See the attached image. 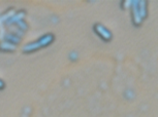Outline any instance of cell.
<instances>
[{"instance_id":"52a82bcc","label":"cell","mask_w":158,"mask_h":117,"mask_svg":"<svg viewBox=\"0 0 158 117\" xmlns=\"http://www.w3.org/2000/svg\"><path fill=\"white\" fill-rule=\"evenodd\" d=\"M131 2H132V0H123V1H121V3H120V7L123 10H129V7L131 5Z\"/></svg>"},{"instance_id":"7a4b0ae2","label":"cell","mask_w":158,"mask_h":117,"mask_svg":"<svg viewBox=\"0 0 158 117\" xmlns=\"http://www.w3.org/2000/svg\"><path fill=\"white\" fill-rule=\"evenodd\" d=\"M54 41H55V35L53 33H46V34L40 36L37 39L31 41V42L26 43L23 46L22 53L24 55H30V53H33L35 52H38V50L50 46Z\"/></svg>"},{"instance_id":"ba28073f","label":"cell","mask_w":158,"mask_h":117,"mask_svg":"<svg viewBox=\"0 0 158 117\" xmlns=\"http://www.w3.org/2000/svg\"><path fill=\"white\" fill-rule=\"evenodd\" d=\"M68 59H69L70 62H77V60H79V53L77 52H71L69 53V55H68Z\"/></svg>"},{"instance_id":"277c9868","label":"cell","mask_w":158,"mask_h":117,"mask_svg":"<svg viewBox=\"0 0 158 117\" xmlns=\"http://www.w3.org/2000/svg\"><path fill=\"white\" fill-rule=\"evenodd\" d=\"M25 17H26V11L25 10H18V11H16V13H14L13 16H11L10 19L3 24V26H5L6 28L14 27L17 23H19V22H21V21H23L24 19H25Z\"/></svg>"},{"instance_id":"8992f818","label":"cell","mask_w":158,"mask_h":117,"mask_svg":"<svg viewBox=\"0 0 158 117\" xmlns=\"http://www.w3.org/2000/svg\"><path fill=\"white\" fill-rule=\"evenodd\" d=\"M17 50V45L15 44L7 42V41H0V53H13Z\"/></svg>"},{"instance_id":"5b68a950","label":"cell","mask_w":158,"mask_h":117,"mask_svg":"<svg viewBox=\"0 0 158 117\" xmlns=\"http://www.w3.org/2000/svg\"><path fill=\"white\" fill-rule=\"evenodd\" d=\"M3 40L7 41V42L13 43V44H15V45L18 46V44H20L21 41H22V36L19 35L16 32H14V31L13 32L7 31L3 34Z\"/></svg>"},{"instance_id":"6da1fadb","label":"cell","mask_w":158,"mask_h":117,"mask_svg":"<svg viewBox=\"0 0 158 117\" xmlns=\"http://www.w3.org/2000/svg\"><path fill=\"white\" fill-rule=\"evenodd\" d=\"M131 23L135 27H141L148 18V1L147 0H132L129 7Z\"/></svg>"},{"instance_id":"30bf717a","label":"cell","mask_w":158,"mask_h":117,"mask_svg":"<svg viewBox=\"0 0 158 117\" xmlns=\"http://www.w3.org/2000/svg\"><path fill=\"white\" fill-rule=\"evenodd\" d=\"M4 88H5V82L0 78V91H2V89H4Z\"/></svg>"},{"instance_id":"3957f363","label":"cell","mask_w":158,"mask_h":117,"mask_svg":"<svg viewBox=\"0 0 158 117\" xmlns=\"http://www.w3.org/2000/svg\"><path fill=\"white\" fill-rule=\"evenodd\" d=\"M93 32L99 37L103 42H110L113 39V33L108 27L101 23H96L93 26Z\"/></svg>"},{"instance_id":"9c48e42d","label":"cell","mask_w":158,"mask_h":117,"mask_svg":"<svg viewBox=\"0 0 158 117\" xmlns=\"http://www.w3.org/2000/svg\"><path fill=\"white\" fill-rule=\"evenodd\" d=\"M125 98L127 100H132L135 98V92L131 91V89H127V91H125Z\"/></svg>"}]
</instances>
